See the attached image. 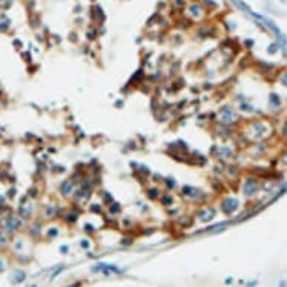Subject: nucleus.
Instances as JSON below:
<instances>
[{"instance_id": "obj_16", "label": "nucleus", "mask_w": 287, "mask_h": 287, "mask_svg": "<svg viewBox=\"0 0 287 287\" xmlns=\"http://www.w3.org/2000/svg\"><path fill=\"white\" fill-rule=\"evenodd\" d=\"M18 226H20V219H18L15 215L8 216V219H6V227H8V230H15V227H18Z\"/></svg>"}, {"instance_id": "obj_13", "label": "nucleus", "mask_w": 287, "mask_h": 287, "mask_svg": "<svg viewBox=\"0 0 287 287\" xmlns=\"http://www.w3.org/2000/svg\"><path fill=\"white\" fill-rule=\"evenodd\" d=\"M11 29V20L5 12H0V32H8Z\"/></svg>"}, {"instance_id": "obj_11", "label": "nucleus", "mask_w": 287, "mask_h": 287, "mask_svg": "<svg viewBox=\"0 0 287 287\" xmlns=\"http://www.w3.org/2000/svg\"><path fill=\"white\" fill-rule=\"evenodd\" d=\"M268 105H269V108H271L272 111L280 110V108H281V105H283L280 95H278V93H275V92H274V93H271V95H269V99H268Z\"/></svg>"}, {"instance_id": "obj_9", "label": "nucleus", "mask_w": 287, "mask_h": 287, "mask_svg": "<svg viewBox=\"0 0 287 287\" xmlns=\"http://www.w3.org/2000/svg\"><path fill=\"white\" fill-rule=\"evenodd\" d=\"M90 17H92V21L98 26H102L105 23V14L102 11V8L99 5H93L92 9H90Z\"/></svg>"}, {"instance_id": "obj_20", "label": "nucleus", "mask_w": 287, "mask_h": 287, "mask_svg": "<svg viewBox=\"0 0 287 287\" xmlns=\"http://www.w3.org/2000/svg\"><path fill=\"white\" fill-rule=\"evenodd\" d=\"M86 36H87V39H89V41H95V39L98 38V29H96V26L89 27V29H87V32H86Z\"/></svg>"}, {"instance_id": "obj_33", "label": "nucleus", "mask_w": 287, "mask_h": 287, "mask_svg": "<svg viewBox=\"0 0 287 287\" xmlns=\"http://www.w3.org/2000/svg\"><path fill=\"white\" fill-rule=\"evenodd\" d=\"M281 287H286V283H284V281L281 283Z\"/></svg>"}, {"instance_id": "obj_27", "label": "nucleus", "mask_w": 287, "mask_h": 287, "mask_svg": "<svg viewBox=\"0 0 287 287\" xmlns=\"http://www.w3.org/2000/svg\"><path fill=\"white\" fill-rule=\"evenodd\" d=\"M277 51H278V44H271L268 53H269V54H274V53H277Z\"/></svg>"}, {"instance_id": "obj_8", "label": "nucleus", "mask_w": 287, "mask_h": 287, "mask_svg": "<svg viewBox=\"0 0 287 287\" xmlns=\"http://www.w3.org/2000/svg\"><path fill=\"white\" fill-rule=\"evenodd\" d=\"M215 216H216V207L210 205H203L199 209V212H197V218L200 221H203V223L212 221Z\"/></svg>"}, {"instance_id": "obj_24", "label": "nucleus", "mask_w": 287, "mask_h": 287, "mask_svg": "<svg viewBox=\"0 0 287 287\" xmlns=\"http://www.w3.org/2000/svg\"><path fill=\"white\" fill-rule=\"evenodd\" d=\"M120 209H122V207H120V205H119V203H116V202H113L111 205H108V210H110L111 213H119V212H120Z\"/></svg>"}, {"instance_id": "obj_22", "label": "nucleus", "mask_w": 287, "mask_h": 287, "mask_svg": "<svg viewBox=\"0 0 287 287\" xmlns=\"http://www.w3.org/2000/svg\"><path fill=\"white\" fill-rule=\"evenodd\" d=\"M65 216H66V218H65L66 221H69V223H75L77 218H78V212H77V210H69Z\"/></svg>"}, {"instance_id": "obj_21", "label": "nucleus", "mask_w": 287, "mask_h": 287, "mask_svg": "<svg viewBox=\"0 0 287 287\" xmlns=\"http://www.w3.org/2000/svg\"><path fill=\"white\" fill-rule=\"evenodd\" d=\"M239 110L241 111H246V113H252L254 111V105H251L249 102H246L245 99L239 104Z\"/></svg>"}, {"instance_id": "obj_30", "label": "nucleus", "mask_w": 287, "mask_h": 287, "mask_svg": "<svg viewBox=\"0 0 287 287\" xmlns=\"http://www.w3.org/2000/svg\"><path fill=\"white\" fill-rule=\"evenodd\" d=\"M69 39H71V41H77V35H75V33H71V35H69Z\"/></svg>"}, {"instance_id": "obj_1", "label": "nucleus", "mask_w": 287, "mask_h": 287, "mask_svg": "<svg viewBox=\"0 0 287 287\" xmlns=\"http://www.w3.org/2000/svg\"><path fill=\"white\" fill-rule=\"evenodd\" d=\"M272 132V126L266 120H252L246 125L245 134L248 140H265L266 137H269Z\"/></svg>"}, {"instance_id": "obj_31", "label": "nucleus", "mask_w": 287, "mask_h": 287, "mask_svg": "<svg viewBox=\"0 0 287 287\" xmlns=\"http://www.w3.org/2000/svg\"><path fill=\"white\" fill-rule=\"evenodd\" d=\"M245 45H246V47H251V45H254V41L248 39V41H245Z\"/></svg>"}, {"instance_id": "obj_32", "label": "nucleus", "mask_w": 287, "mask_h": 287, "mask_svg": "<svg viewBox=\"0 0 287 287\" xmlns=\"http://www.w3.org/2000/svg\"><path fill=\"white\" fill-rule=\"evenodd\" d=\"M80 11H81V6L77 5V6H75V14H80Z\"/></svg>"}, {"instance_id": "obj_6", "label": "nucleus", "mask_w": 287, "mask_h": 287, "mask_svg": "<svg viewBox=\"0 0 287 287\" xmlns=\"http://www.w3.org/2000/svg\"><path fill=\"white\" fill-rule=\"evenodd\" d=\"M205 8L199 2H190L186 6V15L191 21H200L205 17Z\"/></svg>"}, {"instance_id": "obj_26", "label": "nucleus", "mask_w": 287, "mask_h": 287, "mask_svg": "<svg viewBox=\"0 0 287 287\" xmlns=\"http://www.w3.org/2000/svg\"><path fill=\"white\" fill-rule=\"evenodd\" d=\"M171 3L176 6V8H183L186 5V0H171Z\"/></svg>"}, {"instance_id": "obj_25", "label": "nucleus", "mask_w": 287, "mask_h": 287, "mask_svg": "<svg viewBox=\"0 0 287 287\" xmlns=\"http://www.w3.org/2000/svg\"><path fill=\"white\" fill-rule=\"evenodd\" d=\"M90 210L101 213V212H102V206H101V203H92V205H90Z\"/></svg>"}, {"instance_id": "obj_19", "label": "nucleus", "mask_w": 287, "mask_h": 287, "mask_svg": "<svg viewBox=\"0 0 287 287\" xmlns=\"http://www.w3.org/2000/svg\"><path fill=\"white\" fill-rule=\"evenodd\" d=\"M233 3H235V5H236V6H238L239 9H242L244 12L249 14V15H252V12H254V11H251V8H249V6H248L246 3H244L242 0H233Z\"/></svg>"}, {"instance_id": "obj_2", "label": "nucleus", "mask_w": 287, "mask_h": 287, "mask_svg": "<svg viewBox=\"0 0 287 287\" xmlns=\"http://www.w3.org/2000/svg\"><path fill=\"white\" fill-rule=\"evenodd\" d=\"M180 196L185 197L186 200L193 202V203H203L206 200L205 193L196 186H191V185H183L180 188Z\"/></svg>"}, {"instance_id": "obj_17", "label": "nucleus", "mask_w": 287, "mask_h": 287, "mask_svg": "<svg viewBox=\"0 0 287 287\" xmlns=\"http://www.w3.org/2000/svg\"><path fill=\"white\" fill-rule=\"evenodd\" d=\"M57 215V206L54 203H48L45 205V216L47 218H54Z\"/></svg>"}, {"instance_id": "obj_29", "label": "nucleus", "mask_w": 287, "mask_h": 287, "mask_svg": "<svg viewBox=\"0 0 287 287\" xmlns=\"http://www.w3.org/2000/svg\"><path fill=\"white\" fill-rule=\"evenodd\" d=\"M280 83H281L283 86H286V87H287V72H284V74L281 75V78H280Z\"/></svg>"}, {"instance_id": "obj_10", "label": "nucleus", "mask_w": 287, "mask_h": 287, "mask_svg": "<svg viewBox=\"0 0 287 287\" xmlns=\"http://www.w3.org/2000/svg\"><path fill=\"white\" fill-rule=\"evenodd\" d=\"M232 157H233L232 147H229V146H221V147L216 149V158H218V160H221V161H229Z\"/></svg>"}, {"instance_id": "obj_23", "label": "nucleus", "mask_w": 287, "mask_h": 287, "mask_svg": "<svg viewBox=\"0 0 287 287\" xmlns=\"http://www.w3.org/2000/svg\"><path fill=\"white\" fill-rule=\"evenodd\" d=\"M164 183H165V188L170 191V190H173L174 186H176V180L173 179V177H167V179H164Z\"/></svg>"}, {"instance_id": "obj_5", "label": "nucleus", "mask_w": 287, "mask_h": 287, "mask_svg": "<svg viewBox=\"0 0 287 287\" xmlns=\"http://www.w3.org/2000/svg\"><path fill=\"white\" fill-rule=\"evenodd\" d=\"M241 206V200L235 196H226L219 200V209L226 215H233Z\"/></svg>"}, {"instance_id": "obj_15", "label": "nucleus", "mask_w": 287, "mask_h": 287, "mask_svg": "<svg viewBox=\"0 0 287 287\" xmlns=\"http://www.w3.org/2000/svg\"><path fill=\"white\" fill-rule=\"evenodd\" d=\"M146 196L150 199V200H158L160 199V196H161V190L158 188V186H150V188H147L146 190Z\"/></svg>"}, {"instance_id": "obj_18", "label": "nucleus", "mask_w": 287, "mask_h": 287, "mask_svg": "<svg viewBox=\"0 0 287 287\" xmlns=\"http://www.w3.org/2000/svg\"><path fill=\"white\" fill-rule=\"evenodd\" d=\"M251 150L254 152V155H257V157H263V155H265V150H266V144H265V143H256V144L252 146Z\"/></svg>"}, {"instance_id": "obj_12", "label": "nucleus", "mask_w": 287, "mask_h": 287, "mask_svg": "<svg viewBox=\"0 0 287 287\" xmlns=\"http://www.w3.org/2000/svg\"><path fill=\"white\" fill-rule=\"evenodd\" d=\"M33 213V205L32 203H23L20 206V215L21 218H30Z\"/></svg>"}, {"instance_id": "obj_28", "label": "nucleus", "mask_w": 287, "mask_h": 287, "mask_svg": "<svg viewBox=\"0 0 287 287\" xmlns=\"http://www.w3.org/2000/svg\"><path fill=\"white\" fill-rule=\"evenodd\" d=\"M280 161H281V164L284 165V167H287V150L281 155V158H280Z\"/></svg>"}, {"instance_id": "obj_3", "label": "nucleus", "mask_w": 287, "mask_h": 287, "mask_svg": "<svg viewBox=\"0 0 287 287\" xmlns=\"http://www.w3.org/2000/svg\"><path fill=\"white\" fill-rule=\"evenodd\" d=\"M260 188H262V183H260V180L257 177L249 176V177H245L244 182H242V194L248 199L256 197L257 193L260 191Z\"/></svg>"}, {"instance_id": "obj_14", "label": "nucleus", "mask_w": 287, "mask_h": 287, "mask_svg": "<svg viewBox=\"0 0 287 287\" xmlns=\"http://www.w3.org/2000/svg\"><path fill=\"white\" fill-rule=\"evenodd\" d=\"M158 200H160V203L163 206H168V207H170V206L174 205V197H173L170 193H163Z\"/></svg>"}, {"instance_id": "obj_4", "label": "nucleus", "mask_w": 287, "mask_h": 287, "mask_svg": "<svg viewBox=\"0 0 287 287\" xmlns=\"http://www.w3.org/2000/svg\"><path fill=\"white\" fill-rule=\"evenodd\" d=\"M218 116H219V122L223 125H235V123L239 122V117H238V113L236 110L232 107V105H224L221 107V110L218 111Z\"/></svg>"}, {"instance_id": "obj_7", "label": "nucleus", "mask_w": 287, "mask_h": 287, "mask_svg": "<svg viewBox=\"0 0 287 287\" xmlns=\"http://www.w3.org/2000/svg\"><path fill=\"white\" fill-rule=\"evenodd\" d=\"M59 191L60 196L65 199H72L77 193V182H74L72 179H65L60 185H59Z\"/></svg>"}]
</instances>
